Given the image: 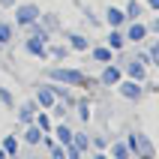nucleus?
<instances>
[{
    "instance_id": "23",
    "label": "nucleus",
    "mask_w": 159,
    "mask_h": 159,
    "mask_svg": "<svg viewBox=\"0 0 159 159\" xmlns=\"http://www.w3.org/2000/svg\"><path fill=\"white\" fill-rule=\"evenodd\" d=\"M150 57H153V60H156V66H159V42H156V45H153V48H150Z\"/></svg>"
},
{
    "instance_id": "28",
    "label": "nucleus",
    "mask_w": 159,
    "mask_h": 159,
    "mask_svg": "<svg viewBox=\"0 0 159 159\" xmlns=\"http://www.w3.org/2000/svg\"><path fill=\"white\" fill-rule=\"evenodd\" d=\"M9 159H21V156H18V153H15V156H9Z\"/></svg>"
},
{
    "instance_id": "14",
    "label": "nucleus",
    "mask_w": 159,
    "mask_h": 159,
    "mask_svg": "<svg viewBox=\"0 0 159 159\" xmlns=\"http://www.w3.org/2000/svg\"><path fill=\"white\" fill-rule=\"evenodd\" d=\"M0 150H6V156H15L18 153V138L15 135H6V138L0 141Z\"/></svg>"
},
{
    "instance_id": "18",
    "label": "nucleus",
    "mask_w": 159,
    "mask_h": 159,
    "mask_svg": "<svg viewBox=\"0 0 159 159\" xmlns=\"http://www.w3.org/2000/svg\"><path fill=\"white\" fill-rule=\"evenodd\" d=\"M66 54H69V45H51L48 48V57H54V60H63Z\"/></svg>"
},
{
    "instance_id": "8",
    "label": "nucleus",
    "mask_w": 159,
    "mask_h": 159,
    "mask_svg": "<svg viewBox=\"0 0 159 159\" xmlns=\"http://www.w3.org/2000/svg\"><path fill=\"white\" fill-rule=\"evenodd\" d=\"M123 45H126V36L120 33V27H111V33H108V48H111V51H120Z\"/></svg>"
},
{
    "instance_id": "15",
    "label": "nucleus",
    "mask_w": 159,
    "mask_h": 159,
    "mask_svg": "<svg viewBox=\"0 0 159 159\" xmlns=\"http://www.w3.org/2000/svg\"><path fill=\"white\" fill-rule=\"evenodd\" d=\"M54 135H57V141H60L63 144V147H66V144H72V135H75V132H72V129H69V126H57V129H54Z\"/></svg>"
},
{
    "instance_id": "5",
    "label": "nucleus",
    "mask_w": 159,
    "mask_h": 159,
    "mask_svg": "<svg viewBox=\"0 0 159 159\" xmlns=\"http://www.w3.org/2000/svg\"><path fill=\"white\" fill-rule=\"evenodd\" d=\"M36 108H39V105H36V99H33V102H24V105H21V108H18V123H33V120H36Z\"/></svg>"
},
{
    "instance_id": "9",
    "label": "nucleus",
    "mask_w": 159,
    "mask_h": 159,
    "mask_svg": "<svg viewBox=\"0 0 159 159\" xmlns=\"http://www.w3.org/2000/svg\"><path fill=\"white\" fill-rule=\"evenodd\" d=\"M105 18H108V24H111V27H123V21H126V12H123V9H117V6H108Z\"/></svg>"
},
{
    "instance_id": "24",
    "label": "nucleus",
    "mask_w": 159,
    "mask_h": 159,
    "mask_svg": "<svg viewBox=\"0 0 159 159\" xmlns=\"http://www.w3.org/2000/svg\"><path fill=\"white\" fill-rule=\"evenodd\" d=\"M147 30H153V33H159V18H156V21H153L150 27H147Z\"/></svg>"
},
{
    "instance_id": "6",
    "label": "nucleus",
    "mask_w": 159,
    "mask_h": 159,
    "mask_svg": "<svg viewBox=\"0 0 159 159\" xmlns=\"http://www.w3.org/2000/svg\"><path fill=\"white\" fill-rule=\"evenodd\" d=\"M42 129H39V126L36 123H27V129H24V141L30 144V147H36V144H42Z\"/></svg>"
},
{
    "instance_id": "4",
    "label": "nucleus",
    "mask_w": 159,
    "mask_h": 159,
    "mask_svg": "<svg viewBox=\"0 0 159 159\" xmlns=\"http://www.w3.org/2000/svg\"><path fill=\"white\" fill-rule=\"evenodd\" d=\"M150 33V30H147V24H141V21H132V24H129V30H126V42H141L144 36Z\"/></svg>"
},
{
    "instance_id": "27",
    "label": "nucleus",
    "mask_w": 159,
    "mask_h": 159,
    "mask_svg": "<svg viewBox=\"0 0 159 159\" xmlns=\"http://www.w3.org/2000/svg\"><path fill=\"white\" fill-rule=\"evenodd\" d=\"M0 159H9V156H6V150H0Z\"/></svg>"
},
{
    "instance_id": "25",
    "label": "nucleus",
    "mask_w": 159,
    "mask_h": 159,
    "mask_svg": "<svg viewBox=\"0 0 159 159\" xmlns=\"http://www.w3.org/2000/svg\"><path fill=\"white\" fill-rule=\"evenodd\" d=\"M147 6H150V9H159V0H147Z\"/></svg>"
},
{
    "instance_id": "20",
    "label": "nucleus",
    "mask_w": 159,
    "mask_h": 159,
    "mask_svg": "<svg viewBox=\"0 0 159 159\" xmlns=\"http://www.w3.org/2000/svg\"><path fill=\"white\" fill-rule=\"evenodd\" d=\"M0 105H15V99H12V93L6 87H0Z\"/></svg>"
},
{
    "instance_id": "22",
    "label": "nucleus",
    "mask_w": 159,
    "mask_h": 159,
    "mask_svg": "<svg viewBox=\"0 0 159 159\" xmlns=\"http://www.w3.org/2000/svg\"><path fill=\"white\" fill-rule=\"evenodd\" d=\"M51 159H66V150H63V144H54V147H51Z\"/></svg>"
},
{
    "instance_id": "1",
    "label": "nucleus",
    "mask_w": 159,
    "mask_h": 159,
    "mask_svg": "<svg viewBox=\"0 0 159 159\" xmlns=\"http://www.w3.org/2000/svg\"><path fill=\"white\" fill-rule=\"evenodd\" d=\"M48 78H51V81H60V84H72V87H90V84H93L84 72H78V69H63V66L48 69Z\"/></svg>"
},
{
    "instance_id": "7",
    "label": "nucleus",
    "mask_w": 159,
    "mask_h": 159,
    "mask_svg": "<svg viewBox=\"0 0 159 159\" xmlns=\"http://www.w3.org/2000/svg\"><path fill=\"white\" fill-rule=\"evenodd\" d=\"M117 87H120V93H123L126 99H138L141 96V84H138V81H120Z\"/></svg>"
},
{
    "instance_id": "12",
    "label": "nucleus",
    "mask_w": 159,
    "mask_h": 159,
    "mask_svg": "<svg viewBox=\"0 0 159 159\" xmlns=\"http://www.w3.org/2000/svg\"><path fill=\"white\" fill-rule=\"evenodd\" d=\"M15 39V24H9V21H0V45H9Z\"/></svg>"
},
{
    "instance_id": "13",
    "label": "nucleus",
    "mask_w": 159,
    "mask_h": 159,
    "mask_svg": "<svg viewBox=\"0 0 159 159\" xmlns=\"http://www.w3.org/2000/svg\"><path fill=\"white\" fill-rule=\"evenodd\" d=\"M126 72H129L132 81H141L144 78V63L141 60H129V63H126Z\"/></svg>"
},
{
    "instance_id": "10",
    "label": "nucleus",
    "mask_w": 159,
    "mask_h": 159,
    "mask_svg": "<svg viewBox=\"0 0 159 159\" xmlns=\"http://www.w3.org/2000/svg\"><path fill=\"white\" fill-rule=\"evenodd\" d=\"M120 78H123V72L117 69V66H108V69L102 72V84H105V87H111V84H120Z\"/></svg>"
},
{
    "instance_id": "16",
    "label": "nucleus",
    "mask_w": 159,
    "mask_h": 159,
    "mask_svg": "<svg viewBox=\"0 0 159 159\" xmlns=\"http://www.w3.org/2000/svg\"><path fill=\"white\" fill-rule=\"evenodd\" d=\"M69 48L72 51H87V39L81 33H69Z\"/></svg>"
},
{
    "instance_id": "17",
    "label": "nucleus",
    "mask_w": 159,
    "mask_h": 159,
    "mask_svg": "<svg viewBox=\"0 0 159 159\" xmlns=\"http://www.w3.org/2000/svg\"><path fill=\"white\" fill-rule=\"evenodd\" d=\"M33 123H36V126H39V129H42V132H45V135L51 132V117L45 114V111H36V120H33Z\"/></svg>"
},
{
    "instance_id": "3",
    "label": "nucleus",
    "mask_w": 159,
    "mask_h": 159,
    "mask_svg": "<svg viewBox=\"0 0 159 159\" xmlns=\"http://www.w3.org/2000/svg\"><path fill=\"white\" fill-rule=\"evenodd\" d=\"M54 102H57V96H54V84H39V90H36V105H39V108H51Z\"/></svg>"
},
{
    "instance_id": "21",
    "label": "nucleus",
    "mask_w": 159,
    "mask_h": 159,
    "mask_svg": "<svg viewBox=\"0 0 159 159\" xmlns=\"http://www.w3.org/2000/svg\"><path fill=\"white\" fill-rule=\"evenodd\" d=\"M111 153H114L117 159H126V156H129V150H126V144H114V147H111Z\"/></svg>"
},
{
    "instance_id": "2",
    "label": "nucleus",
    "mask_w": 159,
    "mask_h": 159,
    "mask_svg": "<svg viewBox=\"0 0 159 159\" xmlns=\"http://www.w3.org/2000/svg\"><path fill=\"white\" fill-rule=\"evenodd\" d=\"M39 6L36 3H21V6H15V24L18 27H30V24H36L39 21Z\"/></svg>"
},
{
    "instance_id": "11",
    "label": "nucleus",
    "mask_w": 159,
    "mask_h": 159,
    "mask_svg": "<svg viewBox=\"0 0 159 159\" xmlns=\"http://www.w3.org/2000/svg\"><path fill=\"white\" fill-rule=\"evenodd\" d=\"M123 12H126V21H138V18H141V12H144V6L138 3V0H129Z\"/></svg>"
},
{
    "instance_id": "19",
    "label": "nucleus",
    "mask_w": 159,
    "mask_h": 159,
    "mask_svg": "<svg viewBox=\"0 0 159 159\" xmlns=\"http://www.w3.org/2000/svg\"><path fill=\"white\" fill-rule=\"evenodd\" d=\"M93 60L108 63V60H111V48H108V45H105V48H93Z\"/></svg>"
},
{
    "instance_id": "26",
    "label": "nucleus",
    "mask_w": 159,
    "mask_h": 159,
    "mask_svg": "<svg viewBox=\"0 0 159 159\" xmlns=\"http://www.w3.org/2000/svg\"><path fill=\"white\" fill-rule=\"evenodd\" d=\"M0 3H3V6H15V0H0Z\"/></svg>"
}]
</instances>
